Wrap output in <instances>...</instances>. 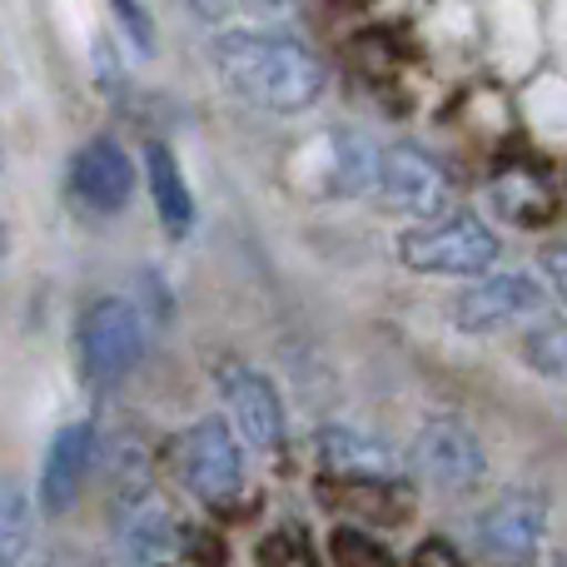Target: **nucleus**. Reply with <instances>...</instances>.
Here are the masks:
<instances>
[{
	"label": "nucleus",
	"mask_w": 567,
	"mask_h": 567,
	"mask_svg": "<svg viewBox=\"0 0 567 567\" xmlns=\"http://www.w3.org/2000/svg\"><path fill=\"white\" fill-rule=\"evenodd\" d=\"M175 468L199 503L225 508V503H235L245 493V439L235 433L229 419H199L179 439Z\"/></svg>",
	"instance_id": "nucleus-6"
},
{
	"label": "nucleus",
	"mask_w": 567,
	"mask_h": 567,
	"mask_svg": "<svg viewBox=\"0 0 567 567\" xmlns=\"http://www.w3.org/2000/svg\"><path fill=\"white\" fill-rule=\"evenodd\" d=\"M413 567H463V558L443 538H429L419 553H413Z\"/></svg>",
	"instance_id": "nucleus-24"
},
{
	"label": "nucleus",
	"mask_w": 567,
	"mask_h": 567,
	"mask_svg": "<svg viewBox=\"0 0 567 567\" xmlns=\"http://www.w3.org/2000/svg\"><path fill=\"white\" fill-rule=\"evenodd\" d=\"M313 453H319L323 478H343V483H399V453L383 439L363 429H349V423H329L313 439Z\"/></svg>",
	"instance_id": "nucleus-13"
},
{
	"label": "nucleus",
	"mask_w": 567,
	"mask_h": 567,
	"mask_svg": "<svg viewBox=\"0 0 567 567\" xmlns=\"http://www.w3.org/2000/svg\"><path fill=\"white\" fill-rule=\"evenodd\" d=\"M373 195L393 209V215H409L419 225H443L458 209V189L453 175L419 145H389L379 155V189Z\"/></svg>",
	"instance_id": "nucleus-5"
},
{
	"label": "nucleus",
	"mask_w": 567,
	"mask_h": 567,
	"mask_svg": "<svg viewBox=\"0 0 567 567\" xmlns=\"http://www.w3.org/2000/svg\"><path fill=\"white\" fill-rule=\"evenodd\" d=\"M543 275H548V284L558 289V299L567 303V239H553L548 249H543Z\"/></svg>",
	"instance_id": "nucleus-23"
},
{
	"label": "nucleus",
	"mask_w": 567,
	"mask_h": 567,
	"mask_svg": "<svg viewBox=\"0 0 567 567\" xmlns=\"http://www.w3.org/2000/svg\"><path fill=\"white\" fill-rule=\"evenodd\" d=\"M145 185H150V199H155V215L165 225V235L185 239L189 225H195V195L185 185V169H179L175 150L159 145V140L145 150Z\"/></svg>",
	"instance_id": "nucleus-14"
},
{
	"label": "nucleus",
	"mask_w": 567,
	"mask_h": 567,
	"mask_svg": "<svg viewBox=\"0 0 567 567\" xmlns=\"http://www.w3.org/2000/svg\"><path fill=\"white\" fill-rule=\"evenodd\" d=\"M175 538L179 533L155 493H140V498L120 503V548H125V558L135 567H155L175 548Z\"/></svg>",
	"instance_id": "nucleus-15"
},
{
	"label": "nucleus",
	"mask_w": 567,
	"mask_h": 567,
	"mask_svg": "<svg viewBox=\"0 0 567 567\" xmlns=\"http://www.w3.org/2000/svg\"><path fill=\"white\" fill-rule=\"evenodd\" d=\"M219 399L229 409V423L239 429V439L249 449H279L284 433H289V419H284V399L279 389L249 363H219Z\"/></svg>",
	"instance_id": "nucleus-9"
},
{
	"label": "nucleus",
	"mask_w": 567,
	"mask_h": 567,
	"mask_svg": "<svg viewBox=\"0 0 567 567\" xmlns=\"http://www.w3.org/2000/svg\"><path fill=\"white\" fill-rule=\"evenodd\" d=\"M259 567H319L299 528H279L259 543Z\"/></svg>",
	"instance_id": "nucleus-21"
},
{
	"label": "nucleus",
	"mask_w": 567,
	"mask_h": 567,
	"mask_svg": "<svg viewBox=\"0 0 567 567\" xmlns=\"http://www.w3.org/2000/svg\"><path fill=\"white\" fill-rule=\"evenodd\" d=\"M323 498L333 508H349L363 523H403L413 513V493L409 483H343V478H323Z\"/></svg>",
	"instance_id": "nucleus-16"
},
{
	"label": "nucleus",
	"mask_w": 567,
	"mask_h": 567,
	"mask_svg": "<svg viewBox=\"0 0 567 567\" xmlns=\"http://www.w3.org/2000/svg\"><path fill=\"white\" fill-rule=\"evenodd\" d=\"M553 567H567V553H558V558H553Z\"/></svg>",
	"instance_id": "nucleus-25"
},
{
	"label": "nucleus",
	"mask_w": 567,
	"mask_h": 567,
	"mask_svg": "<svg viewBox=\"0 0 567 567\" xmlns=\"http://www.w3.org/2000/svg\"><path fill=\"white\" fill-rule=\"evenodd\" d=\"M185 6L225 30H255L265 20H275L279 10H289V0H185Z\"/></svg>",
	"instance_id": "nucleus-19"
},
{
	"label": "nucleus",
	"mask_w": 567,
	"mask_h": 567,
	"mask_svg": "<svg viewBox=\"0 0 567 567\" xmlns=\"http://www.w3.org/2000/svg\"><path fill=\"white\" fill-rule=\"evenodd\" d=\"M135 159L115 145L110 135H95L70 155V195L90 215H120L135 199Z\"/></svg>",
	"instance_id": "nucleus-11"
},
{
	"label": "nucleus",
	"mask_w": 567,
	"mask_h": 567,
	"mask_svg": "<svg viewBox=\"0 0 567 567\" xmlns=\"http://www.w3.org/2000/svg\"><path fill=\"white\" fill-rule=\"evenodd\" d=\"M90 468H95V423L75 419V423H60L55 439L45 443V463H40V483H35V498L50 518L70 508L85 488Z\"/></svg>",
	"instance_id": "nucleus-12"
},
{
	"label": "nucleus",
	"mask_w": 567,
	"mask_h": 567,
	"mask_svg": "<svg viewBox=\"0 0 567 567\" xmlns=\"http://www.w3.org/2000/svg\"><path fill=\"white\" fill-rule=\"evenodd\" d=\"M35 543V503L20 483H6V503H0V563L16 567L25 548Z\"/></svg>",
	"instance_id": "nucleus-18"
},
{
	"label": "nucleus",
	"mask_w": 567,
	"mask_h": 567,
	"mask_svg": "<svg viewBox=\"0 0 567 567\" xmlns=\"http://www.w3.org/2000/svg\"><path fill=\"white\" fill-rule=\"evenodd\" d=\"M548 303V289H543L533 275L513 269V275H488L478 284L453 299V323L463 333H493V329H508V323L528 319V313H543Z\"/></svg>",
	"instance_id": "nucleus-10"
},
{
	"label": "nucleus",
	"mask_w": 567,
	"mask_h": 567,
	"mask_svg": "<svg viewBox=\"0 0 567 567\" xmlns=\"http://www.w3.org/2000/svg\"><path fill=\"white\" fill-rule=\"evenodd\" d=\"M209 60L235 95L275 115H303L329 85L323 60L284 30H219Z\"/></svg>",
	"instance_id": "nucleus-1"
},
{
	"label": "nucleus",
	"mask_w": 567,
	"mask_h": 567,
	"mask_svg": "<svg viewBox=\"0 0 567 567\" xmlns=\"http://www.w3.org/2000/svg\"><path fill=\"white\" fill-rule=\"evenodd\" d=\"M145 359V319L130 299H95L75 323V363L90 389H115Z\"/></svg>",
	"instance_id": "nucleus-3"
},
{
	"label": "nucleus",
	"mask_w": 567,
	"mask_h": 567,
	"mask_svg": "<svg viewBox=\"0 0 567 567\" xmlns=\"http://www.w3.org/2000/svg\"><path fill=\"white\" fill-rule=\"evenodd\" d=\"M393 249H399L403 269L443 279H488L503 255L498 235L473 215H453L443 225H413L403 229Z\"/></svg>",
	"instance_id": "nucleus-2"
},
{
	"label": "nucleus",
	"mask_w": 567,
	"mask_h": 567,
	"mask_svg": "<svg viewBox=\"0 0 567 567\" xmlns=\"http://www.w3.org/2000/svg\"><path fill=\"white\" fill-rule=\"evenodd\" d=\"M329 548H333V563L339 567H399L393 563V553H383L379 543H373L369 533H359V528H333Z\"/></svg>",
	"instance_id": "nucleus-20"
},
{
	"label": "nucleus",
	"mask_w": 567,
	"mask_h": 567,
	"mask_svg": "<svg viewBox=\"0 0 567 567\" xmlns=\"http://www.w3.org/2000/svg\"><path fill=\"white\" fill-rule=\"evenodd\" d=\"M110 10H115L120 35H125L140 55H155V25H150V10L140 6V0H110Z\"/></svg>",
	"instance_id": "nucleus-22"
},
{
	"label": "nucleus",
	"mask_w": 567,
	"mask_h": 567,
	"mask_svg": "<svg viewBox=\"0 0 567 567\" xmlns=\"http://www.w3.org/2000/svg\"><path fill=\"white\" fill-rule=\"evenodd\" d=\"M518 353L538 379L563 383L567 379V319H543L538 329H528L518 343Z\"/></svg>",
	"instance_id": "nucleus-17"
},
{
	"label": "nucleus",
	"mask_w": 567,
	"mask_h": 567,
	"mask_svg": "<svg viewBox=\"0 0 567 567\" xmlns=\"http://www.w3.org/2000/svg\"><path fill=\"white\" fill-rule=\"evenodd\" d=\"M543 533H548V498L538 488H508L473 523L483 563L493 567H533L543 553Z\"/></svg>",
	"instance_id": "nucleus-7"
},
{
	"label": "nucleus",
	"mask_w": 567,
	"mask_h": 567,
	"mask_svg": "<svg viewBox=\"0 0 567 567\" xmlns=\"http://www.w3.org/2000/svg\"><path fill=\"white\" fill-rule=\"evenodd\" d=\"M379 155L369 140L349 135V130H323V135L303 140L289 159V179L313 199H349L379 189Z\"/></svg>",
	"instance_id": "nucleus-4"
},
{
	"label": "nucleus",
	"mask_w": 567,
	"mask_h": 567,
	"mask_svg": "<svg viewBox=\"0 0 567 567\" xmlns=\"http://www.w3.org/2000/svg\"><path fill=\"white\" fill-rule=\"evenodd\" d=\"M409 463H413V473H419L423 483H433L439 493H473L488 478L483 439L463 419H449V413L423 423L409 449Z\"/></svg>",
	"instance_id": "nucleus-8"
}]
</instances>
